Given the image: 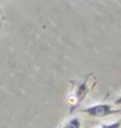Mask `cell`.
Listing matches in <instances>:
<instances>
[{"label": "cell", "mask_w": 121, "mask_h": 128, "mask_svg": "<svg viewBox=\"0 0 121 128\" xmlns=\"http://www.w3.org/2000/svg\"><path fill=\"white\" fill-rule=\"evenodd\" d=\"M84 112L88 113L91 116L103 118V116H107L109 114L114 113L115 110H113L111 107L107 104H100V105H96V106L84 109Z\"/></svg>", "instance_id": "1"}, {"label": "cell", "mask_w": 121, "mask_h": 128, "mask_svg": "<svg viewBox=\"0 0 121 128\" xmlns=\"http://www.w3.org/2000/svg\"><path fill=\"white\" fill-rule=\"evenodd\" d=\"M63 128H81V123L77 118H71L70 121H68L67 124Z\"/></svg>", "instance_id": "2"}, {"label": "cell", "mask_w": 121, "mask_h": 128, "mask_svg": "<svg viewBox=\"0 0 121 128\" xmlns=\"http://www.w3.org/2000/svg\"><path fill=\"white\" fill-rule=\"evenodd\" d=\"M101 128H120V123L116 122V123H113V124H109V125H103Z\"/></svg>", "instance_id": "3"}, {"label": "cell", "mask_w": 121, "mask_h": 128, "mask_svg": "<svg viewBox=\"0 0 121 128\" xmlns=\"http://www.w3.org/2000/svg\"><path fill=\"white\" fill-rule=\"evenodd\" d=\"M116 103H117V104H121V96H120L117 100H116Z\"/></svg>", "instance_id": "4"}]
</instances>
